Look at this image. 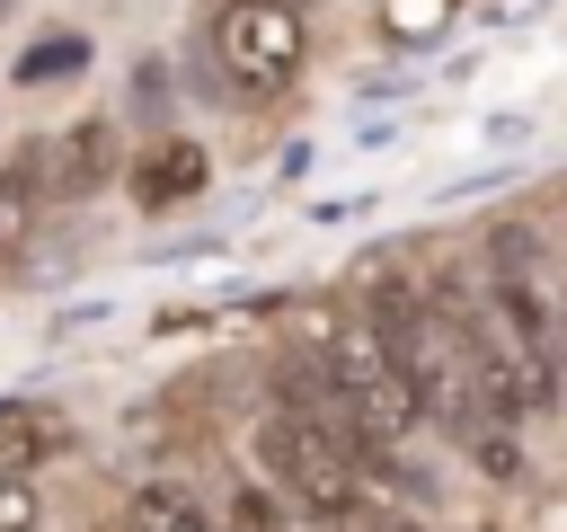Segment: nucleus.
I'll return each mask as SVG.
<instances>
[{"label":"nucleus","instance_id":"9d476101","mask_svg":"<svg viewBox=\"0 0 567 532\" xmlns=\"http://www.w3.org/2000/svg\"><path fill=\"white\" fill-rule=\"evenodd\" d=\"M35 523V505H27V488L18 479H0V532H27Z\"/></svg>","mask_w":567,"mask_h":532},{"label":"nucleus","instance_id":"7ed1b4c3","mask_svg":"<svg viewBox=\"0 0 567 532\" xmlns=\"http://www.w3.org/2000/svg\"><path fill=\"white\" fill-rule=\"evenodd\" d=\"M328 381H337V399H346L354 434H399V426H416V390H408V372H399V355H390L381 319H346V328H337Z\"/></svg>","mask_w":567,"mask_h":532},{"label":"nucleus","instance_id":"f257e3e1","mask_svg":"<svg viewBox=\"0 0 567 532\" xmlns=\"http://www.w3.org/2000/svg\"><path fill=\"white\" fill-rule=\"evenodd\" d=\"M257 470H266L284 497L319 505V514H354V505H363L354 434L328 426V417H310V408H275V417L257 426Z\"/></svg>","mask_w":567,"mask_h":532},{"label":"nucleus","instance_id":"20e7f679","mask_svg":"<svg viewBox=\"0 0 567 532\" xmlns=\"http://www.w3.org/2000/svg\"><path fill=\"white\" fill-rule=\"evenodd\" d=\"M213 44H221V62H230V80L239 89H275V80H292L301 71V18L284 9V0H230L221 18H213Z\"/></svg>","mask_w":567,"mask_h":532},{"label":"nucleus","instance_id":"1a4fd4ad","mask_svg":"<svg viewBox=\"0 0 567 532\" xmlns=\"http://www.w3.org/2000/svg\"><path fill=\"white\" fill-rule=\"evenodd\" d=\"M80 62H89V44H80V35H53V44L27 53V80H44V71H80Z\"/></svg>","mask_w":567,"mask_h":532},{"label":"nucleus","instance_id":"423d86ee","mask_svg":"<svg viewBox=\"0 0 567 532\" xmlns=\"http://www.w3.org/2000/svg\"><path fill=\"white\" fill-rule=\"evenodd\" d=\"M204 186V151L195 142H159L142 168H133V195L142 204H177V195H195Z\"/></svg>","mask_w":567,"mask_h":532},{"label":"nucleus","instance_id":"ddd939ff","mask_svg":"<svg viewBox=\"0 0 567 532\" xmlns=\"http://www.w3.org/2000/svg\"><path fill=\"white\" fill-rule=\"evenodd\" d=\"M354 532H425V523H408V514H363Z\"/></svg>","mask_w":567,"mask_h":532},{"label":"nucleus","instance_id":"f03ea898","mask_svg":"<svg viewBox=\"0 0 567 532\" xmlns=\"http://www.w3.org/2000/svg\"><path fill=\"white\" fill-rule=\"evenodd\" d=\"M381 337H390V355H399V372H408V390H416V417H443V426H478V399H487V381H478V355L425 310V301H381Z\"/></svg>","mask_w":567,"mask_h":532},{"label":"nucleus","instance_id":"39448f33","mask_svg":"<svg viewBox=\"0 0 567 532\" xmlns=\"http://www.w3.org/2000/svg\"><path fill=\"white\" fill-rule=\"evenodd\" d=\"M496 328H505V346L523 355V372L540 381V399H549V381H558V328H549V301H540L523 275L496 284Z\"/></svg>","mask_w":567,"mask_h":532},{"label":"nucleus","instance_id":"0eeeda50","mask_svg":"<svg viewBox=\"0 0 567 532\" xmlns=\"http://www.w3.org/2000/svg\"><path fill=\"white\" fill-rule=\"evenodd\" d=\"M53 160H62V168H53L62 195H97L106 168H115V142H106V124H80L71 142H53Z\"/></svg>","mask_w":567,"mask_h":532},{"label":"nucleus","instance_id":"6e6552de","mask_svg":"<svg viewBox=\"0 0 567 532\" xmlns=\"http://www.w3.org/2000/svg\"><path fill=\"white\" fill-rule=\"evenodd\" d=\"M124 523H133V532H213V523H204L195 505H177V497H142Z\"/></svg>","mask_w":567,"mask_h":532},{"label":"nucleus","instance_id":"f8f14e48","mask_svg":"<svg viewBox=\"0 0 567 532\" xmlns=\"http://www.w3.org/2000/svg\"><path fill=\"white\" fill-rule=\"evenodd\" d=\"M239 523H248V532H284V523H275V505H266V497H239Z\"/></svg>","mask_w":567,"mask_h":532},{"label":"nucleus","instance_id":"9b49d317","mask_svg":"<svg viewBox=\"0 0 567 532\" xmlns=\"http://www.w3.org/2000/svg\"><path fill=\"white\" fill-rule=\"evenodd\" d=\"M514 461H523V452H514L505 434H478V470H496V479H514Z\"/></svg>","mask_w":567,"mask_h":532}]
</instances>
